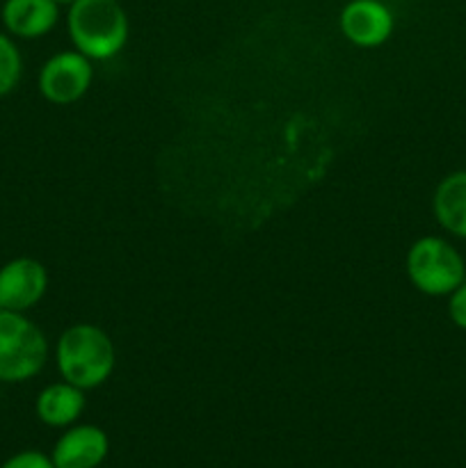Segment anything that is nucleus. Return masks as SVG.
<instances>
[{"instance_id":"nucleus-4","label":"nucleus","mask_w":466,"mask_h":468,"mask_svg":"<svg viewBox=\"0 0 466 468\" xmlns=\"http://www.w3.org/2000/svg\"><path fill=\"white\" fill-rule=\"evenodd\" d=\"M405 272L411 286L423 295L448 297L466 279V263L446 238L423 236L407 250Z\"/></svg>"},{"instance_id":"nucleus-13","label":"nucleus","mask_w":466,"mask_h":468,"mask_svg":"<svg viewBox=\"0 0 466 468\" xmlns=\"http://www.w3.org/2000/svg\"><path fill=\"white\" fill-rule=\"evenodd\" d=\"M448 318L457 329L466 332V279L448 295Z\"/></svg>"},{"instance_id":"nucleus-15","label":"nucleus","mask_w":466,"mask_h":468,"mask_svg":"<svg viewBox=\"0 0 466 468\" xmlns=\"http://www.w3.org/2000/svg\"><path fill=\"white\" fill-rule=\"evenodd\" d=\"M55 3H58L59 7H69V5H73V3H76V0H55Z\"/></svg>"},{"instance_id":"nucleus-1","label":"nucleus","mask_w":466,"mask_h":468,"mask_svg":"<svg viewBox=\"0 0 466 468\" xmlns=\"http://www.w3.org/2000/svg\"><path fill=\"white\" fill-rule=\"evenodd\" d=\"M55 366L64 382L82 391H94L112 378L117 350L103 327L73 323L55 341Z\"/></svg>"},{"instance_id":"nucleus-11","label":"nucleus","mask_w":466,"mask_h":468,"mask_svg":"<svg viewBox=\"0 0 466 468\" xmlns=\"http://www.w3.org/2000/svg\"><path fill=\"white\" fill-rule=\"evenodd\" d=\"M432 215L450 236L466 240V169L446 174L432 195Z\"/></svg>"},{"instance_id":"nucleus-14","label":"nucleus","mask_w":466,"mask_h":468,"mask_svg":"<svg viewBox=\"0 0 466 468\" xmlns=\"http://www.w3.org/2000/svg\"><path fill=\"white\" fill-rule=\"evenodd\" d=\"M0 468H55L50 455L41 451H21L9 457Z\"/></svg>"},{"instance_id":"nucleus-12","label":"nucleus","mask_w":466,"mask_h":468,"mask_svg":"<svg viewBox=\"0 0 466 468\" xmlns=\"http://www.w3.org/2000/svg\"><path fill=\"white\" fill-rule=\"evenodd\" d=\"M23 76V55L7 32H0V99L12 94Z\"/></svg>"},{"instance_id":"nucleus-10","label":"nucleus","mask_w":466,"mask_h":468,"mask_svg":"<svg viewBox=\"0 0 466 468\" xmlns=\"http://www.w3.org/2000/svg\"><path fill=\"white\" fill-rule=\"evenodd\" d=\"M85 407V391L59 379L41 388L35 400V414L48 428L67 430L80 420Z\"/></svg>"},{"instance_id":"nucleus-8","label":"nucleus","mask_w":466,"mask_h":468,"mask_svg":"<svg viewBox=\"0 0 466 468\" xmlns=\"http://www.w3.org/2000/svg\"><path fill=\"white\" fill-rule=\"evenodd\" d=\"M110 439L99 425H71L55 441L50 460L55 468H99L108 460Z\"/></svg>"},{"instance_id":"nucleus-6","label":"nucleus","mask_w":466,"mask_h":468,"mask_svg":"<svg viewBox=\"0 0 466 468\" xmlns=\"http://www.w3.org/2000/svg\"><path fill=\"white\" fill-rule=\"evenodd\" d=\"M48 270L41 261L18 256L0 268V309L27 314L48 291Z\"/></svg>"},{"instance_id":"nucleus-7","label":"nucleus","mask_w":466,"mask_h":468,"mask_svg":"<svg viewBox=\"0 0 466 468\" xmlns=\"http://www.w3.org/2000/svg\"><path fill=\"white\" fill-rule=\"evenodd\" d=\"M338 27L352 46L377 48L391 39L396 16L382 0H350L338 14Z\"/></svg>"},{"instance_id":"nucleus-9","label":"nucleus","mask_w":466,"mask_h":468,"mask_svg":"<svg viewBox=\"0 0 466 468\" xmlns=\"http://www.w3.org/2000/svg\"><path fill=\"white\" fill-rule=\"evenodd\" d=\"M0 18L7 35L41 39L59 23V5L55 0H5Z\"/></svg>"},{"instance_id":"nucleus-3","label":"nucleus","mask_w":466,"mask_h":468,"mask_svg":"<svg viewBox=\"0 0 466 468\" xmlns=\"http://www.w3.org/2000/svg\"><path fill=\"white\" fill-rule=\"evenodd\" d=\"M48 355V338L35 320L0 309V382H30L46 368Z\"/></svg>"},{"instance_id":"nucleus-5","label":"nucleus","mask_w":466,"mask_h":468,"mask_svg":"<svg viewBox=\"0 0 466 468\" xmlns=\"http://www.w3.org/2000/svg\"><path fill=\"white\" fill-rule=\"evenodd\" d=\"M91 80H94L91 59L73 48L59 50L41 64L37 87L48 103L71 105L90 91Z\"/></svg>"},{"instance_id":"nucleus-2","label":"nucleus","mask_w":466,"mask_h":468,"mask_svg":"<svg viewBox=\"0 0 466 468\" xmlns=\"http://www.w3.org/2000/svg\"><path fill=\"white\" fill-rule=\"evenodd\" d=\"M67 32L78 53L105 62L126 48L131 23L119 0H76L69 5Z\"/></svg>"}]
</instances>
